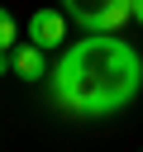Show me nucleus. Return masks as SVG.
I'll use <instances>...</instances> for the list:
<instances>
[{
    "label": "nucleus",
    "mask_w": 143,
    "mask_h": 152,
    "mask_svg": "<svg viewBox=\"0 0 143 152\" xmlns=\"http://www.w3.org/2000/svg\"><path fill=\"white\" fill-rule=\"evenodd\" d=\"M29 38L38 48H62L67 43V10H33L29 14Z\"/></svg>",
    "instance_id": "nucleus-3"
},
{
    "label": "nucleus",
    "mask_w": 143,
    "mask_h": 152,
    "mask_svg": "<svg viewBox=\"0 0 143 152\" xmlns=\"http://www.w3.org/2000/svg\"><path fill=\"white\" fill-rule=\"evenodd\" d=\"M10 66L19 81H48V48H38L33 38L29 43H14L10 48Z\"/></svg>",
    "instance_id": "nucleus-4"
},
{
    "label": "nucleus",
    "mask_w": 143,
    "mask_h": 152,
    "mask_svg": "<svg viewBox=\"0 0 143 152\" xmlns=\"http://www.w3.org/2000/svg\"><path fill=\"white\" fill-rule=\"evenodd\" d=\"M67 19L81 24V33H114L124 19H133V0H62Z\"/></svg>",
    "instance_id": "nucleus-2"
},
{
    "label": "nucleus",
    "mask_w": 143,
    "mask_h": 152,
    "mask_svg": "<svg viewBox=\"0 0 143 152\" xmlns=\"http://www.w3.org/2000/svg\"><path fill=\"white\" fill-rule=\"evenodd\" d=\"M14 43H19V19H14V14H10V10L0 5V48L10 52Z\"/></svg>",
    "instance_id": "nucleus-5"
},
{
    "label": "nucleus",
    "mask_w": 143,
    "mask_h": 152,
    "mask_svg": "<svg viewBox=\"0 0 143 152\" xmlns=\"http://www.w3.org/2000/svg\"><path fill=\"white\" fill-rule=\"evenodd\" d=\"M133 19H138V24H143V0H133Z\"/></svg>",
    "instance_id": "nucleus-7"
},
{
    "label": "nucleus",
    "mask_w": 143,
    "mask_h": 152,
    "mask_svg": "<svg viewBox=\"0 0 143 152\" xmlns=\"http://www.w3.org/2000/svg\"><path fill=\"white\" fill-rule=\"evenodd\" d=\"M48 90L52 104L76 119H110L143 90V57L119 33H81V43H62Z\"/></svg>",
    "instance_id": "nucleus-1"
},
{
    "label": "nucleus",
    "mask_w": 143,
    "mask_h": 152,
    "mask_svg": "<svg viewBox=\"0 0 143 152\" xmlns=\"http://www.w3.org/2000/svg\"><path fill=\"white\" fill-rule=\"evenodd\" d=\"M5 71H14V66H10V52L0 48V76H5Z\"/></svg>",
    "instance_id": "nucleus-6"
}]
</instances>
